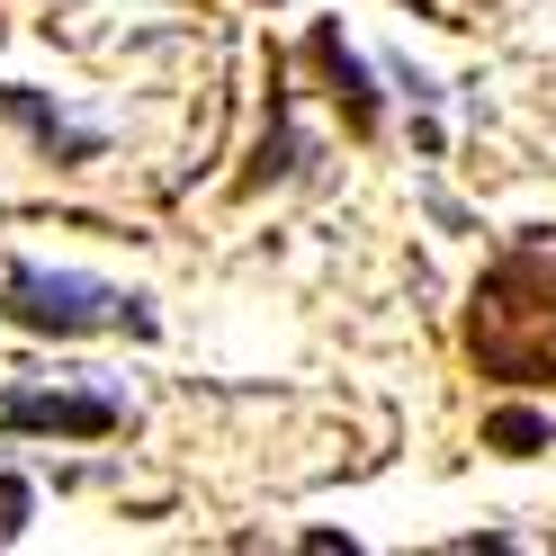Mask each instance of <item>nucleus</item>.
<instances>
[{"mask_svg":"<svg viewBox=\"0 0 556 556\" xmlns=\"http://www.w3.org/2000/svg\"><path fill=\"white\" fill-rule=\"evenodd\" d=\"M0 305H10V324L37 332V341H81V332H135V341H153V332H162L153 296L109 288V278H90V269H37V261H10V278H0Z\"/></svg>","mask_w":556,"mask_h":556,"instance_id":"nucleus-1","label":"nucleus"},{"mask_svg":"<svg viewBox=\"0 0 556 556\" xmlns=\"http://www.w3.org/2000/svg\"><path fill=\"white\" fill-rule=\"evenodd\" d=\"M0 431L117 440L126 431V395H99V387H10V395H0Z\"/></svg>","mask_w":556,"mask_h":556,"instance_id":"nucleus-2","label":"nucleus"},{"mask_svg":"<svg viewBox=\"0 0 556 556\" xmlns=\"http://www.w3.org/2000/svg\"><path fill=\"white\" fill-rule=\"evenodd\" d=\"M0 117H18L27 135H37V153H46V162H99V144H109V135H99V126H81V117H63L54 99H37V90H18V81H0Z\"/></svg>","mask_w":556,"mask_h":556,"instance_id":"nucleus-3","label":"nucleus"},{"mask_svg":"<svg viewBox=\"0 0 556 556\" xmlns=\"http://www.w3.org/2000/svg\"><path fill=\"white\" fill-rule=\"evenodd\" d=\"M305 54H315V73L332 81V109L351 117V135H377V90H368V73H359V54L341 46V27H315Z\"/></svg>","mask_w":556,"mask_h":556,"instance_id":"nucleus-4","label":"nucleus"},{"mask_svg":"<svg viewBox=\"0 0 556 556\" xmlns=\"http://www.w3.org/2000/svg\"><path fill=\"white\" fill-rule=\"evenodd\" d=\"M547 440H556V422L539 404H494L484 413V448H503V458H539Z\"/></svg>","mask_w":556,"mask_h":556,"instance_id":"nucleus-5","label":"nucleus"},{"mask_svg":"<svg viewBox=\"0 0 556 556\" xmlns=\"http://www.w3.org/2000/svg\"><path fill=\"white\" fill-rule=\"evenodd\" d=\"M27 511H37V484H27V476H0V547L27 539Z\"/></svg>","mask_w":556,"mask_h":556,"instance_id":"nucleus-6","label":"nucleus"}]
</instances>
